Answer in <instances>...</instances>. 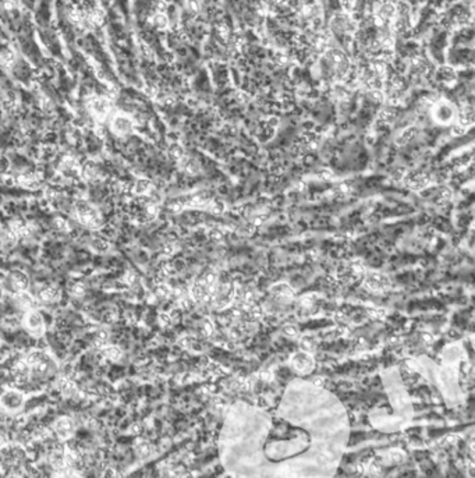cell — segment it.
<instances>
[{
	"instance_id": "2e32d148",
	"label": "cell",
	"mask_w": 475,
	"mask_h": 478,
	"mask_svg": "<svg viewBox=\"0 0 475 478\" xmlns=\"http://www.w3.org/2000/svg\"><path fill=\"white\" fill-rule=\"evenodd\" d=\"M270 291L275 297L278 299H281V300H291L294 299V290L290 287L287 283H278L275 286L270 287Z\"/></svg>"
},
{
	"instance_id": "ba28073f",
	"label": "cell",
	"mask_w": 475,
	"mask_h": 478,
	"mask_svg": "<svg viewBox=\"0 0 475 478\" xmlns=\"http://www.w3.org/2000/svg\"><path fill=\"white\" fill-rule=\"evenodd\" d=\"M24 405V396L18 390H7L0 399V406H3L7 411H16Z\"/></svg>"
},
{
	"instance_id": "277c9868",
	"label": "cell",
	"mask_w": 475,
	"mask_h": 478,
	"mask_svg": "<svg viewBox=\"0 0 475 478\" xmlns=\"http://www.w3.org/2000/svg\"><path fill=\"white\" fill-rule=\"evenodd\" d=\"M22 325L25 326V329L31 333L32 336L39 337L45 333V321L43 317L41 315V312L36 310H30L24 314L22 318Z\"/></svg>"
},
{
	"instance_id": "836d02e7",
	"label": "cell",
	"mask_w": 475,
	"mask_h": 478,
	"mask_svg": "<svg viewBox=\"0 0 475 478\" xmlns=\"http://www.w3.org/2000/svg\"><path fill=\"white\" fill-rule=\"evenodd\" d=\"M202 333H204L205 336H211V335L213 333V325L211 323L209 319H205V321L202 322Z\"/></svg>"
},
{
	"instance_id": "d590c367",
	"label": "cell",
	"mask_w": 475,
	"mask_h": 478,
	"mask_svg": "<svg viewBox=\"0 0 475 478\" xmlns=\"http://www.w3.org/2000/svg\"><path fill=\"white\" fill-rule=\"evenodd\" d=\"M71 293L72 294H75V296H83L84 293H85V286H84L83 283H77V284L72 287Z\"/></svg>"
},
{
	"instance_id": "6da1fadb",
	"label": "cell",
	"mask_w": 475,
	"mask_h": 478,
	"mask_svg": "<svg viewBox=\"0 0 475 478\" xmlns=\"http://www.w3.org/2000/svg\"><path fill=\"white\" fill-rule=\"evenodd\" d=\"M74 216L77 219L78 223H81L85 228L89 229H98L102 225V218L99 212L93 208L91 204L87 201H78L74 207Z\"/></svg>"
},
{
	"instance_id": "b9f144b4",
	"label": "cell",
	"mask_w": 475,
	"mask_h": 478,
	"mask_svg": "<svg viewBox=\"0 0 475 478\" xmlns=\"http://www.w3.org/2000/svg\"><path fill=\"white\" fill-rule=\"evenodd\" d=\"M365 347H367V342L362 337H357L355 339V349L357 350H364Z\"/></svg>"
},
{
	"instance_id": "e575fe53",
	"label": "cell",
	"mask_w": 475,
	"mask_h": 478,
	"mask_svg": "<svg viewBox=\"0 0 475 478\" xmlns=\"http://www.w3.org/2000/svg\"><path fill=\"white\" fill-rule=\"evenodd\" d=\"M258 376H259V379L261 381H264V382H270L272 381V378H273V375H272V372L269 371V370H262L261 372L258 374Z\"/></svg>"
},
{
	"instance_id": "ee69618b",
	"label": "cell",
	"mask_w": 475,
	"mask_h": 478,
	"mask_svg": "<svg viewBox=\"0 0 475 478\" xmlns=\"http://www.w3.org/2000/svg\"><path fill=\"white\" fill-rule=\"evenodd\" d=\"M440 197L443 198V199H449V198L452 197V191L447 187H442L440 188Z\"/></svg>"
},
{
	"instance_id": "f546056e",
	"label": "cell",
	"mask_w": 475,
	"mask_h": 478,
	"mask_svg": "<svg viewBox=\"0 0 475 478\" xmlns=\"http://www.w3.org/2000/svg\"><path fill=\"white\" fill-rule=\"evenodd\" d=\"M389 458H390V460L392 461H394V463H402V461H404V453L402 452V450H392L390 453H389Z\"/></svg>"
},
{
	"instance_id": "30bf717a",
	"label": "cell",
	"mask_w": 475,
	"mask_h": 478,
	"mask_svg": "<svg viewBox=\"0 0 475 478\" xmlns=\"http://www.w3.org/2000/svg\"><path fill=\"white\" fill-rule=\"evenodd\" d=\"M9 283H10L11 289L16 293H22V291L27 290L28 286H30V281H28L27 275L20 272V270L11 272L10 276H9Z\"/></svg>"
},
{
	"instance_id": "4fadbf2b",
	"label": "cell",
	"mask_w": 475,
	"mask_h": 478,
	"mask_svg": "<svg viewBox=\"0 0 475 478\" xmlns=\"http://www.w3.org/2000/svg\"><path fill=\"white\" fill-rule=\"evenodd\" d=\"M36 299L45 304L56 302L60 299V290L56 286H43L36 293Z\"/></svg>"
},
{
	"instance_id": "4316f807",
	"label": "cell",
	"mask_w": 475,
	"mask_h": 478,
	"mask_svg": "<svg viewBox=\"0 0 475 478\" xmlns=\"http://www.w3.org/2000/svg\"><path fill=\"white\" fill-rule=\"evenodd\" d=\"M170 294H172V290H170L169 286H166L163 283L158 284V287H156V296H159L160 299H167Z\"/></svg>"
},
{
	"instance_id": "8d00e7d4",
	"label": "cell",
	"mask_w": 475,
	"mask_h": 478,
	"mask_svg": "<svg viewBox=\"0 0 475 478\" xmlns=\"http://www.w3.org/2000/svg\"><path fill=\"white\" fill-rule=\"evenodd\" d=\"M159 322H160V325H163V326H167V325H170V322H172V318H170L169 314H160L159 315Z\"/></svg>"
},
{
	"instance_id": "5b68a950",
	"label": "cell",
	"mask_w": 475,
	"mask_h": 478,
	"mask_svg": "<svg viewBox=\"0 0 475 478\" xmlns=\"http://www.w3.org/2000/svg\"><path fill=\"white\" fill-rule=\"evenodd\" d=\"M364 284L368 290L375 291V293H382L387 291L392 287V282L387 276L382 273H368L364 275Z\"/></svg>"
},
{
	"instance_id": "7c38bea8",
	"label": "cell",
	"mask_w": 475,
	"mask_h": 478,
	"mask_svg": "<svg viewBox=\"0 0 475 478\" xmlns=\"http://www.w3.org/2000/svg\"><path fill=\"white\" fill-rule=\"evenodd\" d=\"M191 299L195 302H208L211 301V293L208 286L202 281L196 282L191 287Z\"/></svg>"
},
{
	"instance_id": "cb8c5ba5",
	"label": "cell",
	"mask_w": 475,
	"mask_h": 478,
	"mask_svg": "<svg viewBox=\"0 0 475 478\" xmlns=\"http://www.w3.org/2000/svg\"><path fill=\"white\" fill-rule=\"evenodd\" d=\"M365 474L369 476V477H378V476H381V474H382V468H381L379 460L371 461V463L368 464V467H367V473H365Z\"/></svg>"
},
{
	"instance_id": "484cf974",
	"label": "cell",
	"mask_w": 475,
	"mask_h": 478,
	"mask_svg": "<svg viewBox=\"0 0 475 478\" xmlns=\"http://www.w3.org/2000/svg\"><path fill=\"white\" fill-rule=\"evenodd\" d=\"M315 297H317V294H305L304 297L299 299V305L304 308H311L315 302Z\"/></svg>"
},
{
	"instance_id": "816d5d0a",
	"label": "cell",
	"mask_w": 475,
	"mask_h": 478,
	"mask_svg": "<svg viewBox=\"0 0 475 478\" xmlns=\"http://www.w3.org/2000/svg\"><path fill=\"white\" fill-rule=\"evenodd\" d=\"M464 1H467V3H473V0H464Z\"/></svg>"
},
{
	"instance_id": "60d3db41",
	"label": "cell",
	"mask_w": 475,
	"mask_h": 478,
	"mask_svg": "<svg viewBox=\"0 0 475 478\" xmlns=\"http://www.w3.org/2000/svg\"><path fill=\"white\" fill-rule=\"evenodd\" d=\"M229 335H230L231 339H238V337H241L243 332H241V329H238V328H231V329L229 331Z\"/></svg>"
},
{
	"instance_id": "9c48e42d",
	"label": "cell",
	"mask_w": 475,
	"mask_h": 478,
	"mask_svg": "<svg viewBox=\"0 0 475 478\" xmlns=\"http://www.w3.org/2000/svg\"><path fill=\"white\" fill-rule=\"evenodd\" d=\"M89 110L95 119L98 120H104L105 117L107 116V113L110 112V104L106 101V99H102V98H93L89 104Z\"/></svg>"
},
{
	"instance_id": "52a82bcc",
	"label": "cell",
	"mask_w": 475,
	"mask_h": 478,
	"mask_svg": "<svg viewBox=\"0 0 475 478\" xmlns=\"http://www.w3.org/2000/svg\"><path fill=\"white\" fill-rule=\"evenodd\" d=\"M314 364H315L314 358L307 352H299V353L294 354L293 358H291V367L296 371H299V374H307V372L312 371Z\"/></svg>"
},
{
	"instance_id": "c3c4849f",
	"label": "cell",
	"mask_w": 475,
	"mask_h": 478,
	"mask_svg": "<svg viewBox=\"0 0 475 478\" xmlns=\"http://www.w3.org/2000/svg\"><path fill=\"white\" fill-rule=\"evenodd\" d=\"M347 333H349V329H347L344 325L339 326V329H337V335H340V336H346Z\"/></svg>"
},
{
	"instance_id": "681fc988",
	"label": "cell",
	"mask_w": 475,
	"mask_h": 478,
	"mask_svg": "<svg viewBox=\"0 0 475 478\" xmlns=\"http://www.w3.org/2000/svg\"><path fill=\"white\" fill-rule=\"evenodd\" d=\"M320 175H322V177H323L325 180H329V178H331V177L333 176V175H332V172H328V170H323V172H322Z\"/></svg>"
},
{
	"instance_id": "1f68e13d",
	"label": "cell",
	"mask_w": 475,
	"mask_h": 478,
	"mask_svg": "<svg viewBox=\"0 0 475 478\" xmlns=\"http://www.w3.org/2000/svg\"><path fill=\"white\" fill-rule=\"evenodd\" d=\"M368 464H369V460H365V461H360L357 466H355V474H358V476H365V473H367V467H368Z\"/></svg>"
},
{
	"instance_id": "7bdbcfd3",
	"label": "cell",
	"mask_w": 475,
	"mask_h": 478,
	"mask_svg": "<svg viewBox=\"0 0 475 478\" xmlns=\"http://www.w3.org/2000/svg\"><path fill=\"white\" fill-rule=\"evenodd\" d=\"M213 407H215V410H222V408L225 407V402H223V399L215 397V399H213Z\"/></svg>"
},
{
	"instance_id": "3957f363",
	"label": "cell",
	"mask_w": 475,
	"mask_h": 478,
	"mask_svg": "<svg viewBox=\"0 0 475 478\" xmlns=\"http://www.w3.org/2000/svg\"><path fill=\"white\" fill-rule=\"evenodd\" d=\"M325 59L326 63L329 66V69H332L333 73H336L340 77H344L346 74L349 73L350 70V60L347 57V54L343 52L341 49L337 48H328L325 51Z\"/></svg>"
},
{
	"instance_id": "9a60e30c",
	"label": "cell",
	"mask_w": 475,
	"mask_h": 478,
	"mask_svg": "<svg viewBox=\"0 0 475 478\" xmlns=\"http://www.w3.org/2000/svg\"><path fill=\"white\" fill-rule=\"evenodd\" d=\"M429 180L431 178L425 173H410L408 176H405V184L414 190H420L426 187L429 184Z\"/></svg>"
},
{
	"instance_id": "d6a6232c",
	"label": "cell",
	"mask_w": 475,
	"mask_h": 478,
	"mask_svg": "<svg viewBox=\"0 0 475 478\" xmlns=\"http://www.w3.org/2000/svg\"><path fill=\"white\" fill-rule=\"evenodd\" d=\"M283 333H284L286 336H289V337H296V336L299 335V329H297L296 326H293V325H286V326L283 328Z\"/></svg>"
},
{
	"instance_id": "ffe728a7",
	"label": "cell",
	"mask_w": 475,
	"mask_h": 478,
	"mask_svg": "<svg viewBox=\"0 0 475 478\" xmlns=\"http://www.w3.org/2000/svg\"><path fill=\"white\" fill-rule=\"evenodd\" d=\"M134 190L135 193L140 194V195H146V194H149L152 191V183L148 181V180H140V181H137Z\"/></svg>"
},
{
	"instance_id": "d4e9b609",
	"label": "cell",
	"mask_w": 475,
	"mask_h": 478,
	"mask_svg": "<svg viewBox=\"0 0 475 478\" xmlns=\"http://www.w3.org/2000/svg\"><path fill=\"white\" fill-rule=\"evenodd\" d=\"M299 346H301L302 352L311 353V352H314V350H315V339H314V337H311V336H305V337H302V339H301Z\"/></svg>"
},
{
	"instance_id": "d6986e66",
	"label": "cell",
	"mask_w": 475,
	"mask_h": 478,
	"mask_svg": "<svg viewBox=\"0 0 475 478\" xmlns=\"http://www.w3.org/2000/svg\"><path fill=\"white\" fill-rule=\"evenodd\" d=\"M104 354L106 358H109L112 361H119L122 358V355H123V352L117 346H109L104 350Z\"/></svg>"
},
{
	"instance_id": "ab89813d",
	"label": "cell",
	"mask_w": 475,
	"mask_h": 478,
	"mask_svg": "<svg viewBox=\"0 0 475 478\" xmlns=\"http://www.w3.org/2000/svg\"><path fill=\"white\" fill-rule=\"evenodd\" d=\"M223 209H225V205H223L222 202H215V204L212 205V212H213V213H216V215L222 213V212H223Z\"/></svg>"
},
{
	"instance_id": "f6af8a7d",
	"label": "cell",
	"mask_w": 475,
	"mask_h": 478,
	"mask_svg": "<svg viewBox=\"0 0 475 478\" xmlns=\"http://www.w3.org/2000/svg\"><path fill=\"white\" fill-rule=\"evenodd\" d=\"M421 339H422L425 343H428V344H431L432 342H434V337H432L429 333H425V332L421 333Z\"/></svg>"
},
{
	"instance_id": "8992f818",
	"label": "cell",
	"mask_w": 475,
	"mask_h": 478,
	"mask_svg": "<svg viewBox=\"0 0 475 478\" xmlns=\"http://www.w3.org/2000/svg\"><path fill=\"white\" fill-rule=\"evenodd\" d=\"M74 431H75V424L69 417H60L53 425V434L59 441H66L71 438Z\"/></svg>"
},
{
	"instance_id": "603a6c76",
	"label": "cell",
	"mask_w": 475,
	"mask_h": 478,
	"mask_svg": "<svg viewBox=\"0 0 475 478\" xmlns=\"http://www.w3.org/2000/svg\"><path fill=\"white\" fill-rule=\"evenodd\" d=\"M137 453H138L140 458H148L152 453V446L148 442L141 441V442L137 443Z\"/></svg>"
},
{
	"instance_id": "74e56055",
	"label": "cell",
	"mask_w": 475,
	"mask_h": 478,
	"mask_svg": "<svg viewBox=\"0 0 475 478\" xmlns=\"http://www.w3.org/2000/svg\"><path fill=\"white\" fill-rule=\"evenodd\" d=\"M211 239L213 240V241H220V240L223 239V234H222V231L220 230H217V229H213V230H211Z\"/></svg>"
},
{
	"instance_id": "44dd1931",
	"label": "cell",
	"mask_w": 475,
	"mask_h": 478,
	"mask_svg": "<svg viewBox=\"0 0 475 478\" xmlns=\"http://www.w3.org/2000/svg\"><path fill=\"white\" fill-rule=\"evenodd\" d=\"M349 269L354 275L355 279H362L364 275H365V266L362 265L361 261H354V262H352L350 266H349Z\"/></svg>"
},
{
	"instance_id": "4dcf8cb0",
	"label": "cell",
	"mask_w": 475,
	"mask_h": 478,
	"mask_svg": "<svg viewBox=\"0 0 475 478\" xmlns=\"http://www.w3.org/2000/svg\"><path fill=\"white\" fill-rule=\"evenodd\" d=\"M208 368V372H211V374H215V375H223L226 371L223 370V367L222 365H219V364H209V367H207Z\"/></svg>"
},
{
	"instance_id": "f907efd6",
	"label": "cell",
	"mask_w": 475,
	"mask_h": 478,
	"mask_svg": "<svg viewBox=\"0 0 475 478\" xmlns=\"http://www.w3.org/2000/svg\"><path fill=\"white\" fill-rule=\"evenodd\" d=\"M4 352H6V349H4V346L3 344L0 343V360H3L4 358Z\"/></svg>"
},
{
	"instance_id": "7a4b0ae2",
	"label": "cell",
	"mask_w": 475,
	"mask_h": 478,
	"mask_svg": "<svg viewBox=\"0 0 475 478\" xmlns=\"http://www.w3.org/2000/svg\"><path fill=\"white\" fill-rule=\"evenodd\" d=\"M431 116L439 125H452L457 119V110L450 102L439 101L431 105Z\"/></svg>"
},
{
	"instance_id": "7402d4cb",
	"label": "cell",
	"mask_w": 475,
	"mask_h": 478,
	"mask_svg": "<svg viewBox=\"0 0 475 478\" xmlns=\"http://www.w3.org/2000/svg\"><path fill=\"white\" fill-rule=\"evenodd\" d=\"M247 312L249 319H252V321H258V319L262 318V308L259 307L258 304H255V302H252V304L248 305Z\"/></svg>"
},
{
	"instance_id": "f1b7e54d",
	"label": "cell",
	"mask_w": 475,
	"mask_h": 478,
	"mask_svg": "<svg viewBox=\"0 0 475 478\" xmlns=\"http://www.w3.org/2000/svg\"><path fill=\"white\" fill-rule=\"evenodd\" d=\"M154 22H155L156 27H159V28H166L167 24H169L167 17H166L163 13H158L155 17H154Z\"/></svg>"
},
{
	"instance_id": "e0dca14e",
	"label": "cell",
	"mask_w": 475,
	"mask_h": 478,
	"mask_svg": "<svg viewBox=\"0 0 475 478\" xmlns=\"http://www.w3.org/2000/svg\"><path fill=\"white\" fill-rule=\"evenodd\" d=\"M396 13H397V7L394 6V3L393 1H385L378 10V18L383 21V22H386V21H390L392 18H394Z\"/></svg>"
},
{
	"instance_id": "ac0fdd59",
	"label": "cell",
	"mask_w": 475,
	"mask_h": 478,
	"mask_svg": "<svg viewBox=\"0 0 475 478\" xmlns=\"http://www.w3.org/2000/svg\"><path fill=\"white\" fill-rule=\"evenodd\" d=\"M417 133H418V128L414 127V125L408 127V128H405L403 133L396 138V144H397V145H405V144H408V142L413 140L414 137L417 135Z\"/></svg>"
},
{
	"instance_id": "8fae6325",
	"label": "cell",
	"mask_w": 475,
	"mask_h": 478,
	"mask_svg": "<svg viewBox=\"0 0 475 478\" xmlns=\"http://www.w3.org/2000/svg\"><path fill=\"white\" fill-rule=\"evenodd\" d=\"M331 25H332V30H333L334 32H337V34H344V32L352 30V21L347 14L339 13V14H336V16L332 18Z\"/></svg>"
},
{
	"instance_id": "f35d334b",
	"label": "cell",
	"mask_w": 475,
	"mask_h": 478,
	"mask_svg": "<svg viewBox=\"0 0 475 478\" xmlns=\"http://www.w3.org/2000/svg\"><path fill=\"white\" fill-rule=\"evenodd\" d=\"M9 437H7V434L4 432V431H0V449L1 447H4L6 445H9Z\"/></svg>"
},
{
	"instance_id": "83f0119b",
	"label": "cell",
	"mask_w": 475,
	"mask_h": 478,
	"mask_svg": "<svg viewBox=\"0 0 475 478\" xmlns=\"http://www.w3.org/2000/svg\"><path fill=\"white\" fill-rule=\"evenodd\" d=\"M367 314L371 317L372 319H385L386 311L383 308H373V310H367Z\"/></svg>"
},
{
	"instance_id": "7dc6e473",
	"label": "cell",
	"mask_w": 475,
	"mask_h": 478,
	"mask_svg": "<svg viewBox=\"0 0 475 478\" xmlns=\"http://www.w3.org/2000/svg\"><path fill=\"white\" fill-rule=\"evenodd\" d=\"M334 321H336V322H339V323L344 322V321H346V317H344V314H341V312H336V314H334Z\"/></svg>"
},
{
	"instance_id": "bcb514c9",
	"label": "cell",
	"mask_w": 475,
	"mask_h": 478,
	"mask_svg": "<svg viewBox=\"0 0 475 478\" xmlns=\"http://www.w3.org/2000/svg\"><path fill=\"white\" fill-rule=\"evenodd\" d=\"M314 385L317 386V388H323L325 386V379L323 378H319V376H317V378H314Z\"/></svg>"
},
{
	"instance_id": "5bb4252c",
	"label": "cell",
	"mask_w": 475,
	"mask_h": 478,
	"mask_svg": "<svg viewBox=\"0 0 475 478\" xmlns=\"http://www.w3.org/2000/svg\"><path fill=\"white\" fill-rule=\"evenodd\" d=\"M112 130L116 134H128L133 130V122L125 116H114L112 120Z\"/></svg>"
}]
</instances>
